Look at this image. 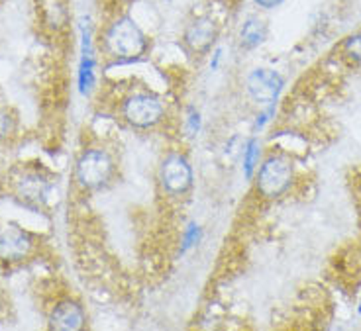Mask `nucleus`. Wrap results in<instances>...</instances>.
Here are the masks:
<instances>
[{"label": "nucleus", "mask_w": 361, "mask_h": 331, "mask_svg": "<svg viewBox=\"0 0 361 331\" xmlns=\"http://www.w3.org/2000/svg\"><path fill=\"white\" fill-rule=\"evenodd\" d=\"M357 313H360V316H361V302H360V306H357Z\"/></svg>", "instance_id": "obj_22"}, {"label": "nucleus", "mask_w": 361, "mask_h": 331, "mask_svg": "<svg viewBox=\"0 0 361 331\" xmlns=\"http://www.w3.org/2000/svg\"><path fill=\"white\" fill-rule=\"evenodd\" d=\"M295 179V163L289 155L283 151H271L262 159L252 180L257 196L273 202L289 194Z\"/></svg>", "instance_id": "obj_2"}, {"label": "nucleus", "mask_w": 361, "mask_h": 331, "mask_svg": "<svg viewBox=\"0 0 361 331\" xmlns=\"http://www.w3.org/2000/svg\"><path fill=\"white\" fill-rule=\"evenodd\" d=\"M275 104H277V102L267 104V110H265V112H262V114L257 116L255 124H253V132H262L263 127H265V124H269L271 118L275 116Z\"/></svg>", "instance_id": "obj_18"}, {"label": "nucleus", "mask_w": 361, "mask_h": 331, "mask_svg": "<svg viewBox=\"0 0 361 331\" xmlns=\"http://www.w3.org/2000/svg\"><path fill=\"white\" fill-rule=\"evenodd\" d=\"M360 216H361V214H360Z\"/></svg>", "instance_id": "obj_23"}, {"label": "nucleus", "mask_w": 361, "mask_h": 331, "mask_svg": "<svg viewBox=\"0 0 361 331\" xmlns=\"http://www.w3.org/2000/svg\"><path fill=\"white\" fill-rule=\"evenodd\" d=\"M157 182L167 198H183L195 187V169L190 159L180 151H169L159 163Z\"/></svg>", "instance_id": "obj_5"}, {"label": "nucleus", "mask_w": 361, "mask_h": 331, "mask_svg": "<svg viewBox=\"0 0 361 331\" xmlns=\"http://www.w3.org/2000/svg\"><path fill=\"white\" fill-rule=\"evenodd\" d=\"M116 175V163L110 151L102 147H89L75 161V180L87 192L106 188Z\"/></svg>", "instance_id": "obj_4"}, {"label": "nucleus", "mask_w": 361, "mask_h": 331, "mask_svg": "<svg viewBox=\"0 0 361 331\" xmlns=\"http://www.w3.org/2000/svg\"><path fill=\"white\" fill-rule=\"evenodd\" d=\"M118 112H120V118L124 120V124L134 130H142V132L157 127L159 124H163V120L167 116L163 100L149 90L128 92L126 96L120 100Z\"/></svg>", "instance_id": "obj_3"}, {"label": "nucleus", "mask_w": 361, "mask_h": 331, "mask_svg": "<svg viewBox=\"0 0 361 331\" xmlns=\"http://www.w3.org/2000/svg\"><path fill=\"white\" fill-rule=\"evenodd\" d=\"M51 190V182L37 175V173H27L18 180V196L27 204H42Z\"/></svg>", "instance_id": "obj_11"}, {"label": "nucleus", "mask_w": 361, "mask_h": 331, "mask_svg": "<svg viewBox=\"0 0 361 331\" xmlns=\"http://www.w3.org/2000/svg\"><path fill=\"white\" fill-rule=\"evenodd\" d=\"M283 89H285L283 75L271 67H255L245 77V90L250 99L263 106L277 102Z\"/></svg>", "instance_id": "obj_6"}, {"label": "nucleus", "mask_w": 361, "mask_h": 331, "mask_svg": "<svg viewBox=\"0 0 361 331\" xmlns=\"http://www.w3.org/2000/svg\"><path fill=\"white\" fill-rule=\"evenodd\" d=\"M220 37V24L210 14H200L192 18L183 32V44L197 55H207L214 49Z\"/></svg>", "instance_id": "obj_7"}, {"label": "nucleus", "mask_w": 361, "mask_h": 331, "mask_svg": "<svg viewBox=\"0 0 361 331\" xmlns=\"http://www.w3.org/2000/svg\"><path fill=\"white\" fill-rule=\"evenodd\" d=\"M253 2H255V6L259 10H275L279 8L285 0H253Z\"/></svg>", "instance_id": "obj_20"}, {"label": "nucleus", "mask_w": 361, "mask_h": 331, "mask_svg": "<svg viewBox=\"0 0 361 331\" xmlns=\"http://www.w3.org/2000/svg\"><path fill=\"white\" fill-rule=\"evenodd\" d=\"M263 155V145L259 142V137H252V139H247V144H245L244 149V161H242V169H244V177L247 180L253 179V175H255V170L259 167V163H262Z\"/></svg>", "instance_id": "obj_14"}, {"label": "nucleus", "mask_w": 361, "mask_h": 331, "mask_svg": "<svg viewBox=\"0 0 361 331\" xmlns=\"http://www.w3.org/2000/svg\"><path fill=\"white\" fill-rule=\"evenodd\" d=\"M39 12H42L45 26H49L55 32L67 24L69 12L63 0H39Z\"/></svg>", "instance_id": "obj_13"}, {"label": "nucleus", "mask_w": 361, "mask_h": 331, "mask_svg": "<svg viewBox=\"0 0 361 331\" xmlns=\"http://www.w3.org/2000/svg\"><path fill=\"white\" fill-rule=\"evenodd\" d=\"M94 49H92V39H90L89 26H82V57L81 67H79V90L81 94H90L94 89Z\"/></svg>", "instance_id": "obj_10"}, {"label": "nucleus", "mask_w": 361, "mask_h": 331, "mask_svg": "<svg viewBox=\"0 0 361 331\" xmlns=\"http://www.w3.org/2000/svg\"><path fill=\"white\" fill-rule=\"evenodd\" d=\"M187 127H189L190 135H197L200 130V112L195 106L189 108L187 112Z\"/></svg>", "instance_id": "obj_19"}, {"label": "nucleus", "mask_w": 361, "mask_h": 331, "mask_svg": "<svg viewBox=\"0 0 361 331\" xmlns=\"http://www.w3.org/2000/svg\"><path fill=\"white\" fill-rule=\"evenodd\" d=\"M16 130V118L6 108H0V144L6 142Z\"/></svg>", "instance_id": "obj_17"}, {"label": "nucleus", "mask_w": 361, "mask_h": 331, "mask_svg": "<svg viewBox=\"0 0 361 331\" xmlns=\"http://www.w3.org/2000/svg\"><path fill=\"white\" fill-rule=\"evenodd\" d=\"M340 54L350 65L361 67V30L343 37V42L340 44Z\"/></svg>", "instance_id": "obj_15"}, {"label": "nucleus", "mask_w": 361, "mask_h": 331, "mask_svg": "<svg viewBox=\"0 0 361 331\" xmlns=\"http://www.w3.org/2000/svg\"><path fill=\"white\" fill-rule=\"evenodd\" d=\"M222 54H224V49H222V47H216V49L212 51V55H214V57H212V61H210V69H212V71H216L218 69V63H220V59H222Z\"/></svg>", "instance_id": "obj_21"}, {"label": "nucleus", "mask_w": 361, "mask_h": 331, "mask_svg": "<svg viewBox=\"0 0 361 331\" xmlns=\"http://www.w3.org/2000/svg\"><path fill=\"white\" fill-rule=\"evenodd\" d=\"M267 34H269V27H267L265 20L259 16H247L240 26L238 42H240V47H244V49H257L259 45L265 44Z\"/></svg>", "instance_id": "obj_12"}, {"label": "nucleus", "mask_w": 361, "mask_h": 331, "mask_svg": "<svg viewBox=\"0 0 361 331\" xmlns=\"http://www.w3.org/2000/svg\"><path fill=\"white\" fill-rule=\"evenodd\" d=\"M200 237H202V230H200V225L197 224V222H190V224L185 227V232H183L180 253H187L190 247H195V245L200 242Z\"/></svg>", "instance_id": "obj_16"}, {"label": "nucleus", "mask_w": 361, "mask_h": 331, "mask_svg": "<svg viewBox=\"0 0 361 331\" xmlns=\"http://www.w3.org/2000/svg\"><path fill=\"white\" fill-rule=\"evenodd\" d=\"M34 249L32 235L18 225H6L0 230V261L4 263H18L26 259Z\"/></svg>", "instance_id": "obj_8"}, {"label": "nucleus", "mask_w": 361, "mask_h": 331, "mask_svg": "<svg viewBox=\"0 0 361 331\" xmlns=\"http://www.w3.org/2000/svg\"><path fill=\"white\" fill-rule=\"evenodd\" d=\"M87 323V313L77 300L65 298L49 313V327L55 331H79Z\"/></svg>", "instance_id": "obj_9"}, {"label": "nucleus", "mask_w": 361, "mask_h": 331, "mask_svg": "<svg viewBox=\"0 0 361 331\" xmlns=\"http://www.w3.org/2000/svg\"><path fill=\"white\" fill-rule=\"evenodd\" d=\"M100 44L114 63L140 61L149 49L145 32L130 14H118L110 20L100 36Z\"/></svg>", "instance_id": "obj_1"}]
</instances>
